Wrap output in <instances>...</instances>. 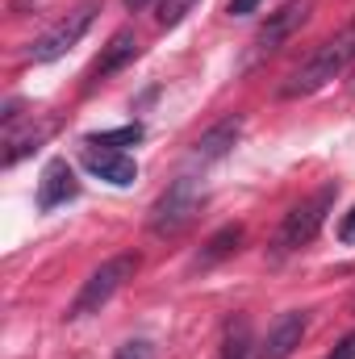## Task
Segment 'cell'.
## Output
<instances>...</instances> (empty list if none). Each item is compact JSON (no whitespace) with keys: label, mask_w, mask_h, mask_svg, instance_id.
Listing matches in <instances>:
<instances>
[{"label":"cell","mask_w":355,"mask_h":359,"mask_svg":"<svg viewBox=\"0 0 355 359\" xmlns=\"http://www.w3.org/2000/svg\"><path fill=\"white\" fill-rule=\"evenodd\" d=\"M222 359H251V322H247V318H230V322H226Z\"/></svg>","instance_id":"cell-14"},{"label":"cell","mask_w":355,"mask_h":359,"mask_svg":"<svg viewBox=\"0 0 355 359\" xmlns=\"http://www.w3.org/2000/svg\"><path fill=\"white\" fill-rule=\"evenodd\" d=\"M335 201H339V184H326V188H318L309 201H301V205H293L288 213H284V226L276 230V243H272V255L280 259V255H293V251H301V247H309L314 243V234L322 230V222H326V213L335 209Z\"/></svg>","instance_id":"cell-2"},{"label":"cell","mask_w":355,"mask_h":359,"mask_svg":"<svg viewBox=\"0 0 355 359\" xmlns=\"http://www.w3.org/2000/svg\"><path fill=\"white\" fill-rule=\"evenodd\" d=\"M305 326H309V313H305V309H288V313H280V318L272 322L267 339H264V359H288L297 347H301Z\"/></svg>","instance_id":"cell-8"},{"label":"cell","mask_w":355,"mask_h":359,"mask_svg":"<svg viewBox=\"0 0 355 359\" xmlns=\"http://www.w3.org/2000/svg\"><path fill=\"white\" fill-rule=\"evenodd\" d=\"M305 13H309V4L305 0H293V4H284L280 13H272L267 17V25L255 34V55H272V50H280V42L305 21Z\"/></svg>","instance_id":"cell-10"},{"label":"cell","mask_w":355,"mask_h":359,"mask_svg":"<svg viewBox=\"0 0 355 359\" xmlns=\"http://www.w3.org/2000/svg\"><path fill=\"white\" fill-rule=\"evenodd\" d=\"M326 359H355V330H351V334H347V339H343V343H339V347H335Z\"/></svg>","instance_id":"cell-19"},{"label":"cell","mask_w":355,"mask_h":359,"mask_svg":"<svg viewBox=\"0 0 355 359\" xmlns=\"http://www.w3.org/2000/svg\"><path fill=\"white\" fill-rule=\"evenodd\" d=\"M239 243H243V226H226V230H217V234L205 243V251H201V268H209V264H217V259L234 255V251H239Z\"/></svg>","instance_id":"cell-13"},{"label":"cell","mask_w":355,"mask_h":359,"mask_svg":"<svg viewBox=\"0 0 355 359\" xmlns=\"http://www.w3.org/2000/svg\"><path fill=\"white\" fill-rule=\"evenodd\" d=\"M355 63V17L335 34V38H326L293 76H288V84L280 88L284 100H297V96H314L318 88H326L335 76H343L347 67Z\"/></svg>","instance_id":"cell-1"},{"label":"cell","mask_w":355,"mask_h":359,"mask_svg":"<svg viewBox=\"0 0 355 359\" xmlns=\"http://www.w3.org/2000/svg\"><path fill=\"white\" fill-rule=\"evenodd\" d=\"M339 243H355V209L347 213V222L339 226Z\"/></svg>","instance_id":"cell-20"},{"label":"cell","mask_w":355,"mask_h":359,"mask_svg":"<svg viewBox=\"0 0 355 359\" xmlns=\"http://www.w3.org/2000/svg\"><path fill=\"white\" fill-rule=\"evenodd\" d=\"M130 59H138V34L134 29H117L109 38V46L100 50V59L92 63V80H109L113 72H121Z\"/></svg>","instance_id":"cell-11"},{"label":"cell","mask_w":355,"mask_h":359,"mask_svg":"<svg viewBox=\"0 0 355 359\" xmlns=\"http://www.w3.org/2000/svg\"><path fill=\"white\" fill-rule=\"evenodd\" d=\"M96 8H100L96 0H80V4H76V8H72V13L55 25V29H46V34L29 46V59H34V63H55V59H63V55H67V50H72V46L88 34Z\"/></svg>","instance_id":"cell-4"},{"label":"cell","mask_w":355,"mask_h":359,"mask_svg":"<svg viewBox=\"0 0 355 359\" xmlns=\"http://www.w3.org/2000/svg\"><path fill=\"white\" fill-rule=\"evenodd\" d=\"M196 209H201V192H196V180L192 176H180L155 205H151V230L155 234H180L192 217H196Z\"/></svg>","instance_id":"cell-5"},{"label":"cell","mask_w":355,"mask_h":359,"mask_svg":"<svg viewBox=\"0 0 355 359\" xmlns=\"http://www.w3.org/2000/svg\"><path fill=\"white\" fill-rule=\"evenodd\" d=\"M260 4H264V0H230L226 13H230V17H247V13H255Z\"/></svg>","instance_id":"cell-18"},{"label":"cell","mask_w":355,"mask_h":359,"mask_svg":"<svg viewBox=\"0 0 355 359\" xmlns=\"http://www.w3.org/2000/svg\"><path fill=\"white\" fill-rule=\"evenodd\" d=\"M76 192H80V180H76V172H72L67 159H51V163L42 168V176H38V209H42V213H51V209L76 201Z\"/></svg>","instance_id":"cell-6"},{"label":"cell","mask_w":355,"mask_h":359,"mask_svg":"<svg viewBox=\"0 0 355 359\" xmlns=\"http://www.w3.org/2000/svg\"><path fill=\"white\" fill-rule=\"evenodd\" d=\"M134 271H138V255H113V259H105V264L84 280V288H80V297L72 301L67 318L76 322V318L100 313V309L113 301V292H117L126 280H134Z\"/></svg>","instance_id":"cell-3"},{"label":"cell","mask_w":355,"mask_h":359,"mask_svg":"<svg viewBox=\"0 0 355 359\" xmlns=\"http://www.w3.org/2000/svg\"><path fill=\"white\" fill-rule=\"evenodd\" d=\"M84 168L113 188H126L138 180V163L126 151H109V147H84Z\"/></svg>","instance_id":"cell-7"},{"label":"cell","mask_w":355,"mask_h":359,"mask_svg":"<svg viewBox=\"0 0 355 359\" xmlns=\"http://www.w3.org/2000/svg\"><path fill=\"white\" fill-rule=\"evenodd\" d=\"M147 4H151V0H126V8H134V13H138V8H147Z\"/></svg>","instance_id":"cell-21"},{"label":"cell","mask_w":355,"mask_h":359,"mask_svg":"<svg viewBox=\"0 0 355 359\" xmlns=\"http://www.w3.org/2000/svg\"><path fill=\"white\" fill-rule=\"evenodd\" d=\"M192 8H196V0H159V25L172 29V25H180Z\"/></svg>","instance_id":"cell-16"},{"label":"cell","mask_w":355,"mask_h":359,"mask_svg":"<svg viewBox=\"0 0 355 359\" xmlns=\"http://www.w3.org/2000/svg\"><path fill=\"white\" fill-rule=\"evenodd\" d=\"M51 130H55L51 121H38V126H29L25 134L8 130V138H4V147H8V151H4V168H17V163H21V159L29 155V151H38V147H42V142L51 138Z\"/></svg>","instance_id":"cell-12"},{"label":"cell","mask_w":355,"mask_h":359,"mask_svg":"<svg viewBox=\"0 0 355 359\" xmlns=\"http://www.w3.org/2000/svg\"><path fill=\"white\" fill-rule=\"evenodd\" d=\"M239 134H243V117H226V121H217L213 130H205L201 138H196V147H192V163H217V159H226L230 155V147L239 142Z\"/></svg>","instance_id":"cell-9"},{"label":"cell","mask_w":355,"mask_h":359,"mask_svg":"<svg viewBox=\"0 0 355 359\" xmlns=\"http://www.w3.org/2000/svg\"><path fill=\"white\" fill-rule=\"evenodd\" d=\"M142 138V126L134 121V126H121V130H105V134H88L84 142L88 147H109V151H121V147H134Z\"/></svg>","instance_id":"cell-15"},{"label":"cell","mask_w":355,"mask_h":359,"mask_svg":"<svg viewBox=\"0 0 355 359\" xmlns=\"http://www.w3.org/2000/svg\"><path fill=\"white\" fill-rule=\"evenodd\" d=\"M113 359H155V351H151V343L147 339H130V343H121L117 347V355Z\"/></svg>","instance_id":"cell-17"}]
</instances>
